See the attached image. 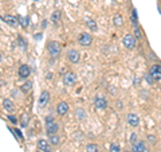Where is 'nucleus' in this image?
Returning a JSON list of instances; mask_svg holds the SVG:
<instances>
[{"instance_id": "bb28decb", "label": "nucleus", "mask_w": 161, "mask_h": 152, "mask_svg": "<svg viewBox=\"0 0 161 152\" xmlns=\"http://www.w3.org/2000/svg\"><path fill=\"white\" fill-rule=\"evenodd\" d=\"M109 151H110V152H121V151H122V149H121V147H120V145H118V144L113 143V144H112V145H110Z\"/></svg>"}, {"instance_id": "f03ea898", "label": "nucleus", "mask_w": 161, "mask_h": 152, "mask_svg": "<svg viewBox=\"0 0 161 152\" xmlns=\"http://www.w3.org/2000/svg\"><path fill=\"white\" fill-rule=\"evenodd\" d=\"M77 42L82 47H89L93 44V36L89 33H79L77 36Z\"/></svg>"}, {"instance_id": "4468645a", "label": "nucleus", "mask_w": 161, "mask_h": 152, "mask_svg": "<svg viewBox=\"0 0 161 152\" xmlns=\"http://www.w3.org/2000/svg\"><path fill=\"white\" fill-rule=\"evenodd\" d=\"M61 19H62V11L61 10L52 11V14H51V16H50V22L52 23L54 26H58L59 23H61Z\"/></svg>"}, {"instance_id": "39448f33", "label": "nucleus", "mask_w": 161, "mask_h": 152, "mask_svg": "<svg viewBox=\"0 0 161 152\" xmlns=\"http://www.w3.org/2000/svg\"><path fill=\"white\" fill-rule=\"evenodd\" d=\"M50 92L48 90H43L42 93H40V96L38 97V108L43 109L46 105H47L48 102H50Z\"/></svg>"}, {"instance_id": "1a4fd4ad", "label": "nucleus", "mask_w": 161, "mask_h": 152, "mask_svg": "<svg viewBox=\"0 0 161 152\" xmlns=\"http://www.w3.org/2000/svg\"><path fill=\"white\" fill-rule=\"evenodd\" d=\"M77 82V76L72 71H67L63 76V85L64 86H72Z\"/></svg>"}, {"instance_id": "7ed1b4c3", "label": "nucleus", "mask_w": 161, "mask_h": 152, "mask_svg": "<svg viewBox=\"0 0 161 152\" xmlns=\"http://www.w3.org/2000/svg\"><path fill=\"white\" fill-rule=\"evenodd\" d=\"M66 58H67V61H69L70 63H72V65H78V63L80 62V54H79V51L75 50V49L67 50Z\"/></svg>"}, {"instance_id": "f8f14e48", "label": "nucleus", "mask_w": 161, "mask_h": 152, "mask_svg": "<svg viewBox=\"0 0 161 152\" xmlns=\"http://www.w3.org/2000/svg\"><path fill=\"white\" fill-rule=\"evenodd\" d=\"M149 74L156 79V82L161 81V63L160 65H153L149 69Z\"/></svg>"}, {"instance_id": "6ab92c4d", "label": "nucleus", "mask_w": 161, "mask_h": 152, "mask_svg": "<svg viewBox=\"0 0 161 152\" xmlns=\"http://www.w3.org/2000/svg\"><path fill=\"white\" fill-rule=\"evenodd\" d=\"M48 141L52 147H58L61 144V136L59 135H52V136H48Z\"/></svg>"}, {"instance_id": "c9c22d12", "label": "nucleus", "mask_w": 161, "mask_h": 152, "mask_svg": "<svg viewBox=\"0 0 161 152\" xmlns=\"http://www.w3.org/2000/svg\"><path fill=\"white\" fill-rule=\"evenodd\" d=\"M38 152H40V151H38Z\"/></svg>"}, {"instance_id": "473e14b6", "label": "nucleus", "mask_w": 161, "mask_h": 152, "mask_svg": "<svg viewBox=\"0 0 161 152\" xmlns=\"http://www.w3.org/2000/svg\"><path fill=\"white\" fill-rule=\"evenodd\" d=\"M52 121H54V117L52 116H46V119H44L46 124H48V122H52Z\"/></svg>"}, {"instance_id": "393cba45", "label": "nucleus", "mask_w": 161, "mask_h": 152, "mask_svg": "<svg viewBox=\"0 0 161 152\" xmlns=\"http://www.w3.org/2000/svg\"><path fill=\"white\" fill-rule=\"evenodd\" d=\"M19 18V24L23 28H27L28 27V24H30V19L28 18H26V16H18Z\"/></svg>"}, {"instance_id": "5701e85b", "label": "nucleus", "mask_w": 161, "mask_h": 152, "mask_svg": "<svg viewBox=\"0 0 161 152\" xmlns=\"http://www.w3.org/2000/svg\"><path fill=\"white\" fill-rule=\"evenodd\" d=\"M130 20H131V24H133V27H137V26H138V18H137V11H136V10H131Z\"/></svg>"}, {"instance_id": "c756f323", "label": "nucleus", "mask_w": 161, "mask_h": 152, "mask_svg": "<svg viewBox=\"0 0 161 152\" xmlns=\"http://www.w3.org/2000/svg\"><path fill=\"white\" fill-rule=\"evenodd\" d=\"M7 119H8V121H10V122H12V124H18V121H19V120L16 119L15 116H12V114H10V116H7Z\"/></svg>"}, {"instance_id": "aec40b11", "label": "nucleus", "mask_w": 161, "mask_h": 152, "mask_svg": "<svg viewBox=\"0 0 161 152\" xmlns=\"http://www.w3.org/2000/svg\"><path fill=\"white\" fill-rule=\"evenodd\" d=\"M31 89H32V82H31V81H26V82H24V84L20 86L21 93H24V94L30 93V92H31Z\"/></svg>"}, {"instance_id": "72a5a7b5", "label": "nucleus", "mask_w": 161, "mask_h": 152, "mask_svg": "<svg viewBox=\"0 0 161 152\" xmlns=\"http://www.w3.org/2000/svg\"><path fill=\"white\" fill-rule=\"evenodd\" d=\"M123 152H133V151H128V149H125V151H123Z\"/></svg>"}, {"instance_id": "e433bc0d", "label": "nucleus", "mask_w": 161, "mask_h": 152, "mask_svg": "<svg viewBox=\"0 0 161 152\" xmlns=\"http://www.w3.org/2000/svg\"><path fill=\"white\" fill-rule=\"evenodd\" d=\"M35 1H36V0H35Z\"/></svg>"}, {"instance_id": "7c9ffc66", "label": "nucleus", "mask_w": 161, "mask_h": 152, "mask_svg": "<svg viewBox=\"0 0 161 152\" xmlns=\"http://www.w3.org/2000/svg\"><path fill=\"white\" fill-rule=\"evenodd\" d=\"M145 78H146V81H148V82H149V84H150V85H152V84H154V82H156V79H154V78H153V77H152V76H150V74H149V73H148V74H146V76H145Z\"/></svg>"}, {"instance_id": "dca6fc26", "label": "nucleus", "mask_w": 161, "mask_h": 152, "mask_svg": "<svg viewBox=\"0 0 161 152\" xmlns=\"http://www.w3.org/2000/svg\"><path fill=\"white\" fill-rule=\"evenodd\" d=\"M3 108H4L5 112L12 113V112H15V104H13L10 98H4V100H3Z\"/></svg>"}, {"instance_id": "2f4dec72", "label": "nucleus", "mask_w": 161, "mask_h": 152, "mask_svg": "<svg viewBox=\"0 0 161 152\" xmlns=\"http://www.w3.org/2000/svg\"><path fill=\"white\" fill-rule=\"evenodd\" d=\"M134 33H136V38H138V39H141V31H140V28H138V26L137 27H134Z\"/></svg>"}, {"instance_id": "423d86ee", "label": "nucleus", "mask_w": 161, "mask_h": 152, "mask_svg": "<svg viewBox=\"0 0 161 152\" xmlns=\"http://www.w3.org/2000/svg\"><path fill=\"white\" fill-rule=\"evenodd\" d=\"M94 106H95L97 109H99V110H103V109L107 108V100L105 96L102 94H97L95 97H94Z\"/></svg>"}, {"instance_id": "b1692460", "label": "nucleus", "mask_w": 161, "mask_h": 152, "mask_svg": "<svg viewBox=\"0 0 161 152\" xmlns=\"http://www.w3.org/2000/svg\"><path fill=\"white\" fill-rule=\"evenodd\" d=\"M86 152H99V148H98V145L97 144H94V143H89L87 145H86Z\"/></svg>"}, {"instance_id": "2eb2a0df", "label": "nucleus", "mask_w": 161, "mask_h": 152, "mask_svg": "<svg viewBox=\"0 0 161 152\" xmlns=\"http://www.w3.org/2000/svg\"><path fill=\"white\" fill-rule=\"evenodd\" d=\"M3 20H4L8 26H11V27L19 26V18L12 16V15H5V16H3Z\"/></svg>"}, {"instance_id": "9d476101", "label": "nucleus", "mask_w": 161, "mask_h": 152, "mask_svg": "<svg viewBox=\"0 0 161 152\" xmlns=\"http://www.w3.org/2000/svg\"><path fill=\"white\" fill-rule=\"evenodd\" d=\"M126 122H128V124L130 125L131 128H137L140 125V117H138V114L133 113V112L128 113V114H126Z\"/></svg>"}, {"instance_id": "a211bd4d", "label": "nucleus", "mask_w": 161, "mask_h": 152, "mask_svg": "<svg viewBox=\"0 0 161 152\" xmlns=\"http://www.w3.org/2000/svg\"><path fill=\"white\" fill-rule=\"evenodd\" d=\"M75 119L78 120V121H83V120L87 117V114H86V110L83 108H77L75 109Z\"/></svg>"}, {"instance_id": "f257e3e1", "label": "nucleus", "mask_w": 161, "mask_h": 152, "mask_svg": "<svg viewBox=\"0 0 161 152\" xmlns=\"http://www.w3.org/2000/svg\"><path fill=\"white\" fill-rule=\"evenodd\" d=\"M47 51H48V55H50L51 58H54V59L59 58V57H61V54H62L61 43L56 42V41H50L47 43Z\"/></svg>"}, {"instance_id": "4be33fe9", "label": "nucleus", "mask_w": 161, "mask_h": 152, "mask_svg": "<svg viewBox=\"0 0 161 152\" xmlns=\"http://www.w3.org/2000/svg\"><path fill=\"white\" fill-rule=\"evenodd\" d=\"M113 23H114L115 27H121V26L123 24V18L121 16V15H114V18H113Z\"/></svg>"}, {"instance_id": "6e6552de", "label": "nucleus", "mask_w": 161, "mask_h": 152, "mask_svg": "<svg viewBox=\"0 0 161 152\" xmlns=\"http://www.w3.org/2000/svg\"><path fill=\"white\" fill-rule=\"evenodd\" d=\"M36 145H38V151H40V152H52V145L50 144L48 140L39 139Z\"/></svg>"}, {"instance_id": "9b49d317", "label": "nucleus", "mask_w": 161, "mask_h": 152, "mask_svg": "<svg viewBox=\"0 0 161 152\" xmlns=\"http://www.w3.org/2000/svg\"><path fill=\"white\" fill-rule=\"evenodd\" d=\"M58 132H59V124L56 121H52V122L46 124V135H47V136L58 135Z\"/></svg>"}, {"instance_id": "f3484780", "label": "nucleus", "mask_w": 161, "mask_h": 152, "mask_svg": "<svg viewBox=\"0 0 161 152\" xmlns=\"http://www.w3.org/2000/svg\"><path fill=\"white\" fill-rule=\"evenodd\" d=\"M133 152H146V144H145L144 140H138L136 144H133V148H131Z\"/></svg>"}, {"instance_id": "c85d7f7f", "label": "nucleus", "mask_w": 161, "mask_h": 152, "mask_svg": "<svg viewBox=\"0 0 161 152\" xmlns=\"http://www.w3.org/2000/svg\"><path fill=\"white\" fill-rule=\"evenodd\" d=\"M148 141H149L150 144H152V145H154L156 143H157V137H156L154 135H148Z\"/></svg>"}, {"instance_id": "0eeeda50", "label": "nucleus", "mask_w": 161, "mask_h": 152, "mask_svg": "<svg viewBox=\"0 0 161 152\" xmlns=\"http://www.w3.org/2000/svg\"><path fill=\"white\" fill-rule=\"evenodd\" d=\"M18 76L20 79H27L30 76H31V69L27 63H23V65L19 66L18 69Z\"/></svg>"}, {"instance_id": "a878e982", "label": "nucleus", "mask_w": 161, "mask_h": 152, "mask_svg": "<svg viewBox=\"0 0 161 152\" xmlns=\"http://www.w3.org/2000/svg\"><path fill=\"white\" fill-rule=\"evenodd\" d=\"M28 121H30V116L28 114H23V116H21V121H20L21 128H26L27 125H28Z\"/></svg>"}, {"instance_id": "20e7f679", "label": "nucleus", "mask_w": 161, "mask_h": 152, "mask_svg": "<svg viewBox=\"0 0 161 152\" xmlns=\"http://www.w3.org/2000/svg\"><path fill=\"white\" fill-rule=\"evenodd\" d=\"M122 43H123V47H125V49L133 50L134 47H136L137 39H136V36H133L131 34H126V35L122 38Z\"/></svg>"}, {"instance_id": "f704fd0d", "label": "nucleus", "mask_w": 161, "mask_h": 152, "mask_svg": "<svg viewBox=\"0 0 161 152\" xmlns=\"http://www.w3.org/2000/svg\"><path fill=\"white\" fill-rule=\"evenodd\" d=\"M117 1H122V0H117Z\"/></svg>"}, {"instance_id": "ddd939ff", "label": "nucleus", "mask_w": 161, "mask_h": 152, "mask_svg": "<svg viewBox=\"0 0 161 152\" xmlns=\"http://www.w3.org/2000/svg\"><path fill=\"white\" fill-rule=\"evenodd\" d=\"M67 112H69V104L66 101L58 102V105H56V113H58V116H61V117L66 116Z\"/></svg>"}, {"instance_id": "cd10ccee", "label": "nucleus", "mask_w": 161, "mask_h": 152, "mask_svg": "<svg viewBox=\"0 0 161 152\" xmlns=\"http://www.w3.org/2000/svg\"><path fill=\"white\" fill-rule=\"evenodd\" d=\"M129 141H130L131 145H133V144H136L137 141H138V136H137V133L131 132V133H130V139H129Z\"/></svg>"}, {"instance_id": "412c9836", "label": "nucleus", "mask_w": 161, "mask_h": 152, "mask_svg": "<svg viewBox=\"0 0 161 152\" xmlns=\"http://www.w3.org/2000/svg\"><path fill=\"white\" fill-rule=\"evenodd\" d=\"M86 26H87V28H89V30H91L93 33H95V31L98 30V26H97V23L94 22L93 19H87V20H86Z\"/></svg>"}]
</instances>
